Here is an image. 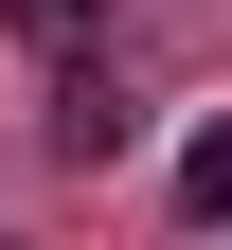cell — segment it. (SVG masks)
Returning <instances> with one entry per match:
<instances>
[{
    "label": "cell",
    "mask_w": 232,
    "mask_h": 250,
    "mask_svg": "<svg viewBox=\"0 0 232 250\" xmlns=\"http://www.w3.org/2000/svg\"><path fill=\"white\" fill-rule=\"evenodd\" d=\"M125 143H143V107H125V89L72 54V72H54V161H125Z\"/></svg>",
    "instance_id": "1"
},
{
    "label": "cell",
    "mask_w": 232,
    "mask_h": 250,
    "mask_svg": "<svg viewBox=\"0 0 232 250\" xmlns=\"http://www.w3.org/2000/svg\"><path fill=\"white\" fill-rule=\"evenodd\" d=\"M179 197H196V214H232V125H196V143H179Z\"/></svg>",
    "instance_id": "2"
},
{
    "label": "cell",
    "mask_w": 232,
    "mask_h": 250,
    "mask_svg": "<svg viewBox=\"0 0 232 250\" xmlns=\"http://www.w3.org/2000/svg\"><path fill=\"white\" fill-rule=\"evenodd\" d=\"M18 18H36L54 54H72V36H107V0H18Z\"/></svg>",
    "instance_id": "3"
}]
</instances>
